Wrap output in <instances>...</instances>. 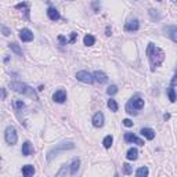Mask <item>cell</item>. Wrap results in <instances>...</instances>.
Instances as JSON below:
<instances>
[{"instance_id": "44dd1931", "label": "cell", "mask_w": 177, "mask_h": 177, "mask_svg": "<svg viewBox=\"0 0 177 177\" xmlns=\"http://www.w3.org/2000/svg\"><path fill=\"white\" fill-rule=\"evenodd\" d=\"M166 91H167V96H169L170 102H176V100H177V94H176L175 89H173V86H170V87L167 89Z\"/></svg>"}, {"instance_id": "ba28073f", "label": "cell", "mask_w": 177, "mask_h": 177, "mask_svg": "<svg viewBox=\"0 0 177 177\" xmlns=\"http://www.w3.org/2000/svg\"><path fill=\"white\" fill-rule=\"evenodd\" d=\"M125 141H127V143H134V144H137V145H140V147H143L144 145V140H141L140 137H137L136 134H133V133H125Z\"/></svg>"}, {"instance_id": "7a4b0ae2", "label": "cell", "mask_w": 177, "mask_h": 177, "mask_svg": "<svg viewBox=\"0 0 177 177\" xmlns=\"http://www.w3.org/2000/svg\"><path fill=\"white\" fill-rule=\"evenodd\" d=\"M10 87L14 90L15 93H20V94H25V96H29V97L35 98V100H39L37 94L35 93V90L32 87H29L28 85H25V83H22V82H11Z\"/></svg>"}, {"instance_id": "484cf974", "label": "cell", "mask_w": 177, "mask_h": 177, "mask_svg": "<svg viewBox=\"0 0 177 177\" xmlns=\"http://www.w3.org/2000/svg\"><path fill=\"white\" fill-rule=\"evenodd\" d=\"M108 108L111 109L112 112H116V111H118V108H119V107H118V102L115 101V100H112V98H111V100H108Z\"/></svg>"}, {"instance_id": "4fadbf2b", "label": "cell", "mask_w": 177, "mask_h": 177, "mask_svg": "<svg viewBox=\"0 0 177 177\" xmlns=\"http://www.w3.org/2000/svg\"><path fill=\"white\" fill-rule=\"evenodd\" d=\"M93 76H94V82L100 83V85H102V83H107V82H108V76L105 75L102 71H96V72L93 73Z\"/></svg>"}, {"instance_id": "8992f818", "label": "cell", "mask_w": 177, "mask_h": 177, "mask_svg": "<svg viewBox=\"0 0 177 177\" xmlns=\"http://www.w3.org/2000/svg\"><path fill=\"white\" fill-rule=\"evenodd\" d=\"M76 79L82 83H86V85H91V83L94 82V76H93L91 73H89L87 71H79V72L76 73Z\"/></svg>"}, {"instance_id": "277c9868", "label": "cell", "mask_w": 177, "mask_h": 177, "mask_svg": "<svg viewBox=\"0 0 177 177\" xmlns=\"http://www.w3.org/2000/svg\"><path fill=\"white\" fill-rule=\"evenodd\" d=\"M143 108H144V100L140 98L138 96L133 97L126 104V112L130 115H136L137 111H140V109H143Z\"/></svg>"}, {"instance_id": "9c48e42d", "label": "cell", "mask_w": 177, "mask_h": 177, "mask_svg": "<svg viewBox=\"0 0 177 177\" xmlns=\"http://www.w3.org/2000/svg\"><path fill=\"white\" fill-rule=\"evenodd\" d=\"M125 29L127 32H136L140 29V22H138L137 18H133V20H129L125 25Z\"/></svg>"}, {"instance_id": "30bf717a", "label": "cell", "mask_w": 177, "mask_h": 177, "mask_svg": "<svg viewBox=\"0 0 177 177\" xmlns=\"http://www.w3.org/2000/svg\"><path fill=\"white\" fill-rule=\"evenodd\" d=\"M20 39L22 42H32L33 40V32L28 28H24L20 31Z\"/></svg>"}, {"instance_id": "e575fe53", "label": "cell", "mask_w": 177, "mask_h": 177, "mask_svg": "<svg viewBox=\"0 0 177 177\" xmlns=\"http://www.w3.org/2000/svg\"><path fill=\"white\" fill-rule=\"evenodd\" d=\"M122 123H123L126 127H131V126H133V120H130V119H123V122H122Z\"/></svg>"}, {"instance_id": "cb8c5ba5", "label": "cell", "mask_w": 177, "mask_h": 177, "mask_svg": "<svg viewBox=\"0 0 177 177\" xmlns=\"http://www.w3.org/2000/svg\"><path fill=\"white\" fill-rule=\"evenodd\" d=\"M15 8H18V10H22L24 8V12H25V17H29V10H28V4L27 3H20V4L15 6Z\"/></svg>"}, {"instance_id": "1f68e13d", "label": "cell", "mask_w": 177, "mask_h": 177, "mask_svg": "<svg viewBox=\"0 0 177 177\" xmlns=\"http://www.w3.org/2000/svg\"><path fill=\"white\" fill-rule=\"evenodd\" d=\"M150 14H151V17L156 18V20H159V18H160V15L158 14V10H154V8H151V10H150Z\"/></svg>"}, {"instance_id": "5b68a950", "label": "cell", "mask_w": 177, "mask_h": 177, "mask_svg": "<svg viewBox=\"0 0 177 177\" xmlns=\"http://www.w3.org/2000/svg\"><path fill=\"white\" fill-rule=\"evenodd\" d=\"M4 138H6V141H7V144H10V145H14V144H17V141H18V134H17V130H15L14 126H8L7 129H6Z\"/></svg>"}, {"instance_id": "3957f363", "label": "cell", "mask_w": 177, "mask_h": 177, "mask_svg": "<svg viewBox=\"0 0 177 177\" xmlns=\"http://www.w3.org/2000/svg\"><path fill=\"white\" fill-rule=\"evenodd\" d=\"M75 148V144L72 143V141H62V143L57 144L54 148H51V150L47 152V160H53V158H56L60 152H64V151H68V150H73Z\"/></svg>"}, {"instance_id": "836d02e7", "label": "cell", "mask_w": 177, "mask_h": 177, "mask_svg": "<svg viewBox=\"0 0 177 177\" xmlns=\"http://www.w3.org/2000/svg\"><path fill=\"white\" fill-rule=\"evenodd\" d=\"M2 32H3V35H4V36H8V35L11 33V31L8 29L7 27H4V25H2Z\"/></svg>"}, {"instance_id": "f546056e", "label": "cell", "mask_w": 177, "mask_h": 177, "mask_svg": "<svg viewBox=\"0 0 177 177\" xmlns=\"http://www.w3.org/2000/svg\"><path fill=\"white\" fill-rule=\"evenodd\" d=\"M14 105H15V108H17L18 111H22V109L25 108L24 101H21V100H15V101H14Z\"/></svg>"}, {"instance_id": "b9f144b4", "label": "cell", "mask_w": 177, "mask_h": 177, "mask_svg": "<svg viewBox=\"0 0 177 177\" xmlns=\"http://www.w3.org/2000/svg\"><path fill=\"white\" fill-rule=\"evenodd\" d=\"M156 2H162V0H156Z\"/></svg>"}, {"instance_id": "7402d4cb", "label": "cell", "mask_w": 177, "mask_h": 177, "mask_svg": "<svg viewBox=\"0 0 177 177\" xmlns=\"http://www.w3.org/2000/svg\"><path fill=\"white\" fill-rule=\"evenodd\" d=\"M83 43H85L86 46H93V44L96 43V37L93 36V35H86V36L83 37Z\"/></svg>"}, {"instance_id": "7bdbcfd3", "label": "cell", "mask_w": 177, "mask_h": 177, "mask_svg": "<svg viewBox=\"0 0 177 177\" xmlns=\"http://www.w3.org/2000/svg\"><path fill=\"white\" fill-rule=\"evenodd\" d=\"M68 2H72V0H68Z\"/></svg>"}, {"instance_id": "f1b7e54d", "label": "cell", "mask_w": 177, "mask_h": 177, "mask_svg": "<svg viewBox=\"0 0 177 177\" xmlns=\"http://www.w3.org/2000/svg\"><path fill=\"white\" fill-rule=\"evenodd\" d=\"M123 173L125 175H131L133 173V167L129 165V163H123Z\"/></svg>"}, {"instance_id": "ac0fdd59", "label": "cell", "mask_w": 177, "mask_h": 177, "mask_svg": "<svg viewBox=\"0 0 177 177\" xmlns=\"http://www.w3.org/2000/svg\"><path fill=\"white\" fill-rule=\"evenodd\" d=\"M35 167L32 166V165H25L24 167H22V175H24L25 177H31V176H33L35 175Z\"/></svg>"}, {"instance_id": "5bb4252c", "label": "cell", "mask_w": 177, "mask_h": 177, "mask_svg": "<svg viewBox=\"0 0 177 177\" xmlns=\"http://www.w3.org/2000/svg\"><path fill=\"white\" fill-rule=\"evenodd\" d=\"M47 17L50 18L51 21H58L60 18H61V15H60V12H58V10L57 8H54V7H49L47 8Z\"/></svg>"}, {"instance_id": "52a82bcc", "label": "cell", "mask_w": 177, "mask_h": 177, "mask_svg": "<svg viewBox=\"0 0 177 177\" xmlns=\"http://www.w3.org/2000/svg\"><path fill=\"white\" fill-rule=\"evenodd\" d=\"M91 122H93V126L94 127H102L104 126V122H105V118H104V114L102 112H96L94 114V116H93L91 119Z\"/></svg>"}, {"instance_id": "f35d334b", "label": "cell", "mask_w": 177, "mask_h": 177, "mask_svg": "<svg viewBox=\"0 0 177 177\" xmlns=\"http://www.w3.org/2000/svg\"><path fill=\"white\" fill-rule=\"evenodd\" d=\"M111 32H112V31H111V28L107 27V31H105V35H107V36H111V35H112Z\"/></svg>"}, {"instance_id": "9a60e30c", "label": "cell", "mask_w": 177, "mask_h": 177, "mask_svg": "<svg viewBox=\"0 0 177 177\" xmlns=\"http://www.w3.org/2000/svg\"><path fill=\"white\" fill-rule=\"evenodd\" d=\"M22 155L24 156H29L33 154V147H32L31 141H25L24 144H22V150H21Z\"/></svg>"}, {"instance_id": "6da1fadb", "label": "cell", "mask_w": 177, "mask_h": 177, "mask_svg": "<svg viewBox=\"0 0 177 177\" xmlns=\"http://www.w3.org/2000/svg\"><path fill=\"white\" fill-rule=\"evenodd\" d=\"M147 56H148V60H150V62H151V69L152 71L165 61V53H163V50L159 49V47H156L154 43L148 44Z\"/></svg>"}, {"instance_id": "603a6c76", "label": "cell", "mask_w": 177, "mask_h": 177, "mask_svg": "<svg viewBox=\"0 0 177 177\" xmlns=\"http://www.w3.org/2000/svg\"><path fill=\"white\" fill-rule=\"evenodd\" d=\"M136 176H137V177H145V176H148V167H147V166L138 167L137 172H136Z\"/></svg>"}, {"instance_id": "74e56055", "label": "cell", "mask_w": 177, "mask_h": 177, "mask_svg": "<svg viewBox=\"0 0 177 177\" xmlns=\"http://www.w3.org/2000/svg\"><path fill=\"white\" fill-rule=\"evenodd\" d=\"M6 96H7V93H6V89H2V100H6Z\"/></svg>"}, {"instance_id": "8fae6325", "label": "cell", "mask_w": 177, "mask_h": 177, "mask_svg": "<svg viewBox=\"0 0 177 177\" xmlns=\"http://www.w3.org/2000/svg\"><path fill=\"white\" fill-rule=\"evenodd\" d=\"M53 100L56 102H58V104H62V102H65V100H66V91L65 90H57L56 93L53 94Z\"/></svg>"}, {"instance_id": "2e32d148", "label": "cell", "mask_w": 177, "mask_h": 177, "mask_svg": "<svg viewBox=\"0 0 177 177\" xmlns=\"http://www.w3.org/2000/svg\"><path fill=\"white\" fill-rule=\"evenodd\" d=\"M140 134L143 137H145L147 140H154V138H155V131H154L152 129H150V127H143L141 129V131H140Z\"/></svg>"}, {"instance_id": "ab89813d", "label": "cell", "mask_w": 177, "mask_h": 177, "mask_svg": "<svg viewBox=\"0 0 177 177\" xmlns=\"http://www.w3.org/2000/svg\"><path fill=\"white\" fill-rule=\"evenodd\" d=\"M169 118H170V115H169V114H165V115H163V119H165V120H167Z\"/></svg>"}, {"instance_id": "ffe728a7", "label": "cell", "mask_w": 177, "mask_h": 177, "mask_svg": "<svg viewBox=\"0 0 177 177\" xmlns=\"http://www.w3.org/2000/svg\"><path fill=\"white\" fill-rule=\"evenodd\" d=\"M8 47H10V50L14 51V53L17 54L18 57H22V50H21L20 44H17V43H8Z\"/></svg>"}, {"instance_id": "8d00e7d4", "label": "cell", "mask_w": 177, "mask_h": 177, "mask_svg": "<svg viewBox=\"0 0 177 177\" xmlns=\"http://www.w3.org/2000/svg\"><path fill=\"white\" fill-rule=\"evenodd\" d=\"M170 85H172V86H177V71H176V75L173 76L172 82H170Z\"/></svg>"}, {"instance_id": "d6a6232c", "label": "cell", "mask_w": 177, "mask_h": 177, "mask_svg": "<svg viewBox=\"0 0 177 177\" xmlns=\"http://www.w3.org/2000/svg\"><path fill=\"white\" fill-rule=\"evenodd\" d=\"M58 42H60L61 44H62V46L68 44V40H66V37H65V36H62V35H60V36H58Z\"/></svg>"}, {"instance_id": "4316f807", "label": "cell", "mask_w": 177, "mask_h": 177, "mask_svg": "<svg viewBox=\"0 0 177 177\" xmlns=\"http://www.w3.org/2000/svg\"><path fill=\"white\" fill-rule=\"evenodd\" d=\"M116 93H118V86H115V85H111L107 89V94L108 96H114V94H116Z\"/></svg>"}, {"instance_id": "d4e9b609", "label": "cell", "mask_w": 177, "mask_h": 177, "mask_svg": "<svg viewBox=\"0 0 177 177\" xmlns=\"http://www.w3.org/2000/svg\"><path fill=\"white\" fill-rule=\"evenodd\" d=\"M112 143H114V137L111 136V134H109V136H107L104 138V141H102V144H104V147L107 148H111V145H112Z\"/></svg>"}, {"instance_id": "4dcf8cb0", "label": "cell", "mask_w": 177, "mask_h": 177, "mask_svg": "<svg viewBox=\"0 0 177 177\" xmlns=\"http://www.w3.org/2000/svg\"><path fill=\"white\" fill-rule=\"evenodd\" d=\"M91 7L93 10H94V12H100V8H101V4H100L98 0H94V2L91 3Z\"/></svg>"}, {"instance_id": "83f0119b", "label": "cell", "mask_w": 177, "mask_h": 177, "mask_svg": "<svg viewBox=\"0 0 177 177\" xmlns=\"http://www.w3.org/2000/svg\"><path fill=\"white\" fill-rule=\"evenodd\" d=\"M68 166L69 165H62V167H61V170L60 172H57V177H61V176H65L66 173H68Z\"/></svg>"}, {"instance_id": "7c38bea8", "label": "cell", "mask_w": 177, "mask_h": 177, "mask_svg": "<svg viewBox=\"0 0 177 177\" xmlns=\"http://www.w3.org/2000/svg\"><path fill=\"white\" fill-rule=\"evenodd\" d=\"M163 32H165V35H167L175 43H177V27H166V28H163Z\"/></svg>"}, {"instance_id": "d590c367", "label": "cell", "mask_w": 177, "mask_h": 177, "mask_svg": "<svg viewBox=\"0 0 177 177\" xmlns=\"http://www.w3.org/2000/svg\"><path fill=\"white\" fill-rule=\"evenodd\" d=\"M76 36H78V33H76V32H72V33H71V39H69L71 43H73V42L76 40Z\"/></svg>"}, {"instance_id": "d6986e66", "label": "cell", "mask_w": 177, "mask_h": 177, "mask_svg": "<svg viewBox=\"0 0 177 177\" xmlns=\"http://www.w3.org/2000/svg\"><path fill=\"white\" fill-rule=\"evenodd\" d=\"M126 158H127L129 160H136L137 158H138V151H137V148H130V150L127 151Z\"/></svg>"}, {"instance_id": "60d3db41", "label": "cell", "mask_w": 177, "mask_h": 177, "mask_svg": "<svg viewBox=\"0 0 177 177\" xmlns=\"http://www.w3.org/2000/svg\"><path fill=\"white\" fill-rule=\"evenodd\" d=\"M173 2H175V3H177V0H173Z\"/></svg>"}, {"instance_id": "e0dca14e", "label": "cell", "mask_w": 177, "mask_h": 177, "mask_svg": "<svg viewBox=\"0 0 177 177\" xmlns=\"http://www.w3.org/2000/svg\"><path fill=\"white\" fill-rule=\"evenodd\" d=\"M69 167H71V175H72V176L78 175V170L80 167V159H79V158H75V159L72 160V163L69 165Z\"/></svg>"}]
</instances>
